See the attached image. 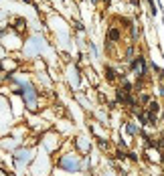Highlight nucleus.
Segmentation results:
<instances>
[{
    "label": "nucleus",
    "mask_w": 164,
    "mask_h": 176,
    "mask_svg": "<svg viewBox=\"0 0 164 176\" xmlns=\"http://www.w3.org/2000/svg\"><path fill=\"white\" fill-rule=\"evenodd\" d=\"M63 168H67V170H77L79 166H77V162H73V164H71V160H63Z\"/></svg>",
    "instance_id": "f03ea898"
},
{
    "label": "nucleus",
    "mask_w": 164,
    "mask_h": 176,
    "mask_svg": "<svg viewBox=\"0 0 164 176\" xmlns=\"http://www.w3.org/2000/svg\"><path fill=\"white\" fill-rule=\"evenodd\" d=\"M24 95H27V105L28 107H34V105H37V103H34V93H33V87H31V85H24Z\"/></svg>",
    "instance_id": "f257e3e1"
}]
</instances>
